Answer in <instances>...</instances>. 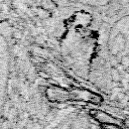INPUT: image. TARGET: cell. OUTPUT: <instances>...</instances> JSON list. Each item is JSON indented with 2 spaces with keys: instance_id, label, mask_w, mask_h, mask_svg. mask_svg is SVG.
<instances>
[{
  "instance_id": "6da1fadb",
  "label": "cell",
  "mask_w": 129,
  "mask_h": 129,
  "mask_svg": "<svg viewBox=\"0 0 129 129\" xmlns=\"http://www.w3.org/2000/svg\"><path fill=\"white\" fill-rule=\"evenodd\" d=\"M111 0H81L80 2L82 3H86V4H91V5H103L106 4L108 2H110Z\"/></svg>"
}]
</instances>
